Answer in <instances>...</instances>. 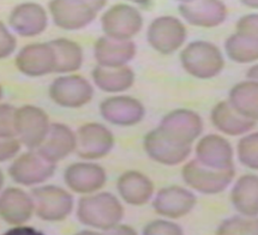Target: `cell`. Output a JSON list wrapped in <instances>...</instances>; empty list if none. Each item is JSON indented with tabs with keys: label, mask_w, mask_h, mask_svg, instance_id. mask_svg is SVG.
I'll return each mask as SVG.
<instances>
[{
	"label": "cell",
	"mask_w": 258,
	"mask_h": 235,
	"mask_svg": "<svg viewBox=\"0 0 258 235\" xmlns=\"http://www.w3.org/2000/svg\"><path fill=\"white\" fill-rule=\"evenodd\" d=\"M180 62L185 71L200 80L219 76L225 67L221 49L208 41H194L180 52Z\"/></svg>",
	"instance_id": "cell-2"
},
{
	"label": "cell",
	"mask_w": 258,
	"mask_h": 235,
	"mask_svg": "<svg viewBox=\"0 0 258 235\" xmlns=\"http://www.w3.org/2000/svg\"><path fill=\"white\" fill-rule=\"evenodd\" d=\"M14 106L3 103L0 105V138H15V114Z\"/></svg>",
	"instance_id": "cell-34"
},
{
	"label": "cell",
	"mask_w": 258,
	"mask_h": 235,
	"mask_svg": "<svg viewBox=\"0 0 258 235\" xmlns=\"http://www.w3.org/2000/svg\"><path fill=\"white\" fill-rule=\"evenodd\" d=\"M34 212L31 194L18 187H8L0 193V217L11 225H23Z\"/></svg>",
	"instance_id": "cell-20"
},
{
	"label": "cell",
	"mask_w": 258,
	"mask_h": 235,
	"mask_svg": "<svg viewBox=\"0 0 258 235\" xmlns=\"http://www.w3.org/2000/svg\"><path fill=\"white\" fill-rule=\"evenodd\" d=\"M2 97H3V88L0 86V100H2Z\"/></svg>",
	"instance_id": "cell-43"
},
{
	"label": "cell",
	"mask_w": 258,
	"mask_h": 235,
	"mask_svg": "<svg viewBox=\"0 0 258 235\" xmlns=\"http://www.w3.org/2000/svg\"><path fill=\"white\" fill-rule=\"evenodd\" d=\"M143 148L153 161L165 166H178L190 156L192 146L181 145L160 131L154 128L146 134L143 139Z\"/></svg>",
	"instance_id": "cell-14"
},
{
	"label": "cell",
	"mask_w": 258,
	"mask_h": 235,
	"mask_svg": "<svg viewBox=\"0 0 258 235\" xmlns=\"http://www.w3.org/2000/svg\"><path fill=\"white\" fill-rule=\"evenodd\" d=\"M241 4L247 5L248 8L258 9V2H253V0H251V2H247V0H244V2H241Z\"/></svg>",
	"instance_id": "cell-40"
},
{
	"label": "cell",
	"mask_w": 258,
	"mask_h": 235,
	"mask_svg": "<svg viewBox=\"0 0 258 235\" xmlns=\"http://www.w3.org/2000/svg\"><path fill=\"white\" fill-rule=\"evenodd\" d=\"M30 194L34 200V212L42 221H64L74 210V197L60 186H36L31 190Z\"/></svg>",
	"instance_id": "cell-5"
},
{
	"label": "cell",
	"mask_w": 258,
	"mask_h": 235,
	"mask_svg": "<svg viewBox=\"0 0 258 235\" xmlns=\"http://www.w3.org/2000/svg\"><path fill=\"white\" fill-rule=\"evenodd\" d=\"M116 190L125 203L141 206L147 204L153 198L155 187L146 174L137 171H127L119 177Z\"/></svg>",
	"instance_id": "cell-24"
},
{
	"label": "cell",
	"mask_w": 258,
	"mask_h": 235,
	"mask_svg": "<svg viewBox=\"0 0 258 235\" xmlns=\"http://www.w3.org/2000/svg\"><path fill=\"white\" fill-rule=\"evenodd\" d=\"M178 10L187 23L200 28L219 27L227 18V8L219 0H185Z\"/></svg>",
	"instance_id": "cell-16"
},
{
	"label": "cell",
	"mask_w": 258,
	"mask_h": 235,
	"mask_svg": "<svg viewBox=\"0 0 258 235\" xmlns=\"http://www.w3.org/2000/svg\"><path fill=\"white\" fill-rule=\"evenodd\" d=\"M22 148V144L17 138H0V162L10 161L16 159Z\"/></svg>",
	"instance_id": "cell-37"
},
{
	"label": "cell",
	"mask_w": 258,
	"mask_h": 235,
	"mask_svg": "<svg viewBox=\"0 0 258 235\" xmlns=\"http://www.w3.org/2000/svg\"><path fill=\"white\" fill-rule=\"evenodd\" d=\"M76 150V132L68 125L53 123L46 139L36 150L41 156L52 164L61 161Z\"/></svg>",
	"instance_id": "cell-23"
},
{
	"label": "cell",
	"mask_w": 258,
	"mask_h": 235,
	"mask_svg": "<svg viewBox=\"0 0 258 235\" xmlns=\"http://www.w3.org/2000/svg\"><path fill=\"white\" fill-rule=\"evenodd\" d=\"M17 40L8 29V27L0 21V59H5L15 52Z\"/></svg>",
	"instance_id": "cell-36"
},
{
	"label": "cell",
	"mask_w": 258,
	"mask_h": 235,
	"mask_svg": "<svg viewBox=\"0 0 258 235\" xmlns=\"http://www.w3.org/2000/svg\"><path fill=\"white\" fill-rule=\"evenodd\" d=\"M246 77H247V80L258 82V64L253 65V66H251L250 68H248Z\"/></svg>",
	"instance_id": "cell-39"
},
{
	"label": "cell",
	"mask_w": 258,
	"mask_h": 235,
	"mask_svg": "<svg viewBox=\"0 0 258 235\" xmlns=\"http://www.w3.org/2000/svg\"><path fill=\"white\" fill-rule=\"evenodd\" d=\"M94 84L105 93L126 92L135 83V72L131 67H103L96 65L91 71Z\"/></svg>",
	"instance_id": "cell-27"
},
{
	"label": "cell",
	"mask_w": 258,
	"mask_h": 235,
	"mask_svg": "<svg viewBox=\"0 0 258 235\" xmlns=\"http://www.w3.org/2000/svg\"><path fill=\"white\" fill-rule=\"evenodd\" d=\"M51 123L47 113L36 106H22L16 109V138L29 150H37L48 134Z\"/></svg>",
	"instance_id": "cell-6"
},
{
	"label": "cell",
	"mask_w": 258,
	"mask_h": 235,
	"mask_svg": "<svg viewBox=\"0 0 258 235\" xmlns=\"http://www.w3.org/2000/svg\"><path fill=\"white\" fill-rule=\"evenodd\" d=\"M9 23L12 30L22 37L39 36L47 29L48 15L43 6L36 3H23L11 11Z\"/></svg>",
	"instance_id": "cell-19"
},
{
	"label": "cell",
	"mask_w": 258,
	"mask_h": 235,
	"mask_svg": "<svg viewBox=\"0 0 258 235\" xmlns=\"http://www.w3.org/2000/svg\"><path fill=\"white\" fill-rule=\"evenodd\" d=\"M105 5L100 0H53L48 9L56 27L72 31L89 26Z\"/></svg>",
	"instance_id": "cell-3"
},
{
	"label": "cell",
	"mask_w": 258,
	"mask_h": 235,
	"mask_svg": "<svg viewBox=\"0 0 258 235\" xmlns=\"http://www.w3.org/2000/svg\"><path fill=\"white\" fill-rule=\"evenodd\" d=\"M228 102L245 118L258 121V82L245 81L229 90Z\"/></svg>",
	"instance_id": "cell-28"
},
{
	"label": "cell",
	"mask_w": 258,
	"mask_h": 235,
	"mask_svg": "<svg viewBox=\"0 0 258 235\" xmlns=\"http://www.w3.org/2000/svg\"><path fill=\"white\" fill-rule=\"evenodd\" d=\"M237 155L241 165L258 171V132L246 134L239 140Z\"/></svg>",
	"instance_id": "cell-32"
},
{
	"label": "cell",
	"mask_w": 258,
	"mask_h": 235,
	"mask_svg": "<svg viewBox=\"0 0 258 235\" xmlns=\"http://www.w3.org/2000/svg\"><path fill=\"white\" fill-rule=\"evenodd\" d=\"M143 27V17L135 6L113 5L101 17V28L105 36L116 40H131Z\"/></svg>",
	"instance_id": "cell-11"
},
{
	"label": "cell",
	"mask_w": 258,
	"mask_h": 235,
	"mask_svg": "<svg viewBox=\"0 0 258 235\" xmlns=\"http://www.w3.org/2000/svg\"><path fill=\"white\" fill-rule=\"evenodd\" d=\"M49 97L64 108H81L94 97V88L87 78L78 74H64L49 86Z\"/></svg>",
	"instance_id": "cell-10"
},
{
	"label": "cell",
	"mask_w": 258,
	"mask_h": 235,
	"mask_svg": "<svg viewBox=\"0 0 258 235\" xmlns=\"http://www.w3.org/2000/svg\"><path fill=\"white\" fill-rule=\"evenodd\" d=\"M3 185H4V174H3V172L0 171V191L3 189Z\"/></svg>",
	"instance_id": "cell-42"
},
{
	"label": "cell",
	"mask_w": 258,
	"mask_h": 235,
	"mask_svg": "<svg viewBox=\"0 0 258 235\" xmlns=\"http://www.w3.org/2000/svg\"><path fill=\"white\" fill-rule=\"evenodd\" d=\"M196 159L201 164L216 169L233 168V146L219 134H207L198 140Z\"/></svg>",
	"instance_id": "cell-22"
},
{
	"label": "cell",
	"mask_w": 258,
	"mask_h": 235,
	"mask_svg": "<svg viewBox=\"0 0 258 235\" xmlns=\"http://www.w3.org/2000/svg\"><path fill=\"white\" fill-rule=\"evenodd\" d=\"M216 235H258V217L233 216L223 220Z\"/></svg>",
	"instance_id": "cell-31"
},
{
	"label": "cell",
	"mask_w": 258,
	"mask_h": 235,
	"mask_svg": "<svg viewBox=\"0 0 258 235\" xmlns=\"http://www.w3.org/2000/svg\"><path fill=\"white\" fill-rule=\"evenodd\" d=\"M15 62L16 67L29 77H42L55 71V56L49 42L24 46L18 52Z\"/></svg>",
	"instance_id": "cell-18"
},
{
	"label": "cell",
	"mask_w": 258,
	"mask_h": 235,
	"mask_svg": "<svg viewBox=\"0 0 258 235\" xmlns=\"http://www.w3.org/2000/svg\"><path fill=\"white\" fill-rule=\"evenodd\" d=\"M55 169V164L41 156L36 150H29L14 160L9 168V175L22 186H39L53 177Z\"/></svg>",
	"instance_id": "cell-9"
},
{
	"label": "cell",
	"mask_w": 258,
	"mask_h": 235,
	"mask_svg": "<svg viewBox=\"0 0 258 235\" xmlns=\"http://www.w3.org/2000/svg\"><path fill=\"white\" fill-rule=\"evenodd\" d=\"M231 202L241 216H258V175L245 174L233 185Z\"/></svg>",
	"instance_id": "cell-26"
},
{
	"label": "cell",
	"mask_w": 258,
	"mask_h": 235,
	"mask_svg": "<svg viewBox=\"0 0 258 235\" xmlns=\"http://www.w3.org/2000/svg\"><path fill=\"white\" fill-rule=\"evenodd\" d=\"M157 127L174 142L192 146V143L202 134L204 124L198 113L181 108L166 114Z\"/></svg>",
	"instance_id": "cell-8"
},
{
	"label": "cell",
	"mask_w": 258,
	"mask_h": 235,
	"mask_svg": "<svg viewBox=\"0 0 258 235\" xmlns=\"http://www.w3.org/2000/svg\"><path fill=\"white\" fill-rule=\"evenodd\" d=\"M235 29V33L258 41V14L246 15L239 18Z\"/></svg>",
	"instance_id": "cell-35"
},
{
	"label": "cell",
	"mask_w": 258,
	"mask_h": 235,
	"mask_svg": "<svg viewBox=\"0 0 258 235\" xmlns=\"http://www.w3.org/2000/svg\"><path fill=\"white\" fill-rule=\"evenodd\" d=\"M114 146V136L105 125L88 123L82 125L76 132V150L78 158L99 160L111 152Z\"/></svg>",
	"instance_id": "cell-12"
},
{
	"label": "cell",
	"mask_w": 258,
	"mask_h": 235,
	"mask_svg": "<svg viewBox=\"0 0 258 235\" xmlns=\"http://www.w3.org/2000/svg\"><path fill=\"white\" fill-rule=\"evenodd\" d=\"M142 235H185L180 225L168 220H155L143 228Z\"/></svg>",
	"instance_id": "cell-33"
},
{
	"label": "cell",
	"mask_w": 258,
	"mask_h": 235,
	"mask_svg": "<svg viewBox=\"0 0 258 235\" xmlns=\"http://www.w3.org/2000/svg\"><path fill=\"white\" fill-rule=\"evenodd\" d=\"M137 48L132 40H116L102 36L94 45V56L99 66H127L136 55Z\"/></svg>",
	"instance_id": "cell-21"
},
{
	"label": "cell",
	"mask_w": 258,
	"mask_h": 235,
	"mask_svg": "<svg viewBox=\"0 0 258 235\" xmlns=\"http://www.w3.org/2000/svg\"><path fill=\"white\" fill-rule=\"evenodd\" d=\"M187 31L184 23L174 16H160L149 24L147 40L160 54L169 55L184 45Z\"/></svg>",
	"instance_id": "cell-7"
},
{
	"label": "cell",
	"mask_w": 258,
	"mask_h": 235,
	"mask_svg": "<svg viewBox=\"0 0 258 235\" xmlns=\"http://www.w3.org/2000/svg\"><path fill=\"white\" fill-rule=\"evenodd\" d=\"M197 198L194 192L181 186L163 187L156 193L153 200V208L162 217L177 220L192 211Z\"/></svg>",
	"instance_id": "cell-17"
},
{
	"label": "cell",
	"mask_w": 258,
	"mask_h": 235,
	"mask_svg": "<svg viewBox=\"0 0 258 235\" xmlns=\"http://www.w3.org/2000/svg\"><path fill=\"white\" fill-rule=\"evenodd\" d=\"M55 56L54 73H72L82 67L83 49L69 39H56L49 42Z\"/></svg>",
	"instance_id": "cell-29"
},
{
	"label": "cell",
	"mask_w": 258,
	"mask_h": 235,
	"mask_svg": "<svg viewBox=\"0 0 258 235\" xmlns=\"http://www.w3.org/2000/svg\"><path fill=\"white\" fill-rule=\"evenodd\" d=\"M225 52L232 61L239 64L258 61V41L234 33L225 41Z\"/></svg>",
	"instance_id": "cell-30"
},
{
	"label": "cell",
	"mask_w": 258,
	"mask_h": 235,
	"mask_svg": "<svg viewBox=\"0 0 258 235\" xmlns=\"http://www.w3.org/2000/svg\"><path fill=\"white\" fill-rule=\"evenodd\" d=\"M103 235H138L134 228L127 224H118L113 227L112 229L106 230Z\"/></svg>",
	"instance_id": "cell-38"
},
{
	"label": "cell",
	"mask_w": 258,
	"mask_h": 235,
	"mask_svg": "<svg viewBox=\"0 0 258 235\" xmlns=\"http://www.w3.org/2000/svg\"><path fill=\"white\" fill-rule=\"evenodd\" d=\"M210 119L214 127L227 136L237 137L247 133L256 126V121L245 118L227 101H221L212 109Z\"/></svg>",
	"instance_id": "cell-25"
},
{
	"label": "cell",
	"mask_w": 258,
	"mask_h": 235,
	"mask_svg": "<svg viewBox=\"0 0 258 235\" xmlns=\"http://www.w3.org/2000/svg\"><path fill=\"white\" fill-rule=\"evenodd\" d=\"M235 168L216 169L191 160L181 169V177L188 187L203 194H218L225 191L234 179Z\"/></svg>",
	"instance_id": "cell-4"
},
{
	"label": "cell",
	"mask_w": 258,
	"mask_h": 235,
	"mask_svg": "<svg viewBox=\"0 0 258 235\" xmlns=\"http://www.w3.org/2000/svg\"><path fill=\"white\" fill-rule=\"evenodd\" d=\"M64 181L72 192L88 196L105 186L107 173L105 168L94 162H76L65 169Z\"/></svg>",
	"instance_id": "cell-15"
},
{
	"label": "cell",
	"mask_w": 258,
	"mask_h": 235,
	"mask_svg": "<svg viewBox=\"0 0 258 235\" xmlns=\"http://www.w3.org/2000/svg\"><path fill=\"white\" fill-rule=\"evenodd\" d=\"M100 114L107 123L127 127L143 120L146 108L143 103L135 97L118 95L108 97L100 103Z\"/></svg>",
	"instance_id": "cell-13"
},
{
	"label": "cell",
	"mask_w": 258,
	"mask_h": 235,
	"mask_svg": "<svg viewBox=\"0 0 258 235\" xmlns=\"http://www.w3.org/2000/svg\"><path fill=\"white\" fill-rule=\"evenodd\" d=\"M75 235H103L101 233H97V231H93V230H82L78 231Z\"/></svg>",
	"instance_id": "cell-41"
},
{
	"label": "cell",
	"mask_w": 258,
	"mask_h": 235,
	"mask_svg": "<svg viewBox=\"0 0 258 235\" xmlns=\"http://www.w3.org/2000/svg\"><path fill=\"white\" fill-rule=\"evenodd\" d=\"M76 214L82 224L106 231L120 224L124 206L114 194L99 192L82 197L78 200Z\"/></svg>",
	"instance_id": "cell-1"
}]
</instances>
